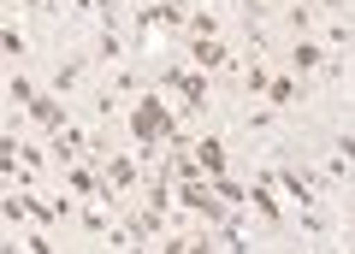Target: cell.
<instances>
[{
	"instance_id": "3957f363",
	"label": "cell",
	"mask_w": 355,
	"mask_h": 254,
	"mask_svg": "<svg viewBox=\"0 0 355 254\" xmlns=\"http://www.w3.org/2000/svg\"><path fill=\"white\" fill-rule=\"evenodd\" d=\"M190 65L196 71H231V48L219 36H196L190 42Z\"/></svg>"
},
{
	"instance_id": "7a4b0ae2",
	"label": "cell",
	"mask_w": 355,
	"mask_h": 254,
	"mask_svg": "<svg viewBox=\"0 0 355 254\" xmlns=\"http://www.w3.org/2000/svg\"><path fill=\"white\" fill-rule=\"evenodd\" d=\"M172 24H190V12H184L178 0H154V6H142V12H137V30H142V36L172 30Z\"/></svg>"
},
{
	"instance_id": "8992f818",
	"label": "cell",
	"mask_w": 355,
	"mask_h": 254,
	"mask_svg": "<svg viewBox=\"0 0 355 254\" xmlns=\"http://www.w3.org/2000/svg\"><path fill=\"white\" fill-rule=\"evenodd\" d=\"M83 148H89V136H83V130H77V125L53 130V160H60V165H71V160H77V154H83Z\"/></svg>"
},
{
	"instance_id": "7c38bea8",
	"label": "cell",
	"mask_w": 355,
	"mask_h": 254,
	"mask_svg": "<svg viewBox=\"0 0 355 254\" xmlns=\"http://www.w3.org/2000/svg\"><path fill=\"white\" fill-rule=\"evenodd\" d=\"M0 42H6V53H12V60H24V53H30V48H24V36H18L12 24H6V36H0Z\"/></svg>"
},
{
	"instance_id": "8fae6325",
	"label": "cell",
	"mask_w": 355,
	"mask_h": 254,
	"mask_svg": "<svg viewBox=\"0 0 355 254\" xmlns=\"http://www.w3.org/2000/svg\"><path fill=\"white\" fill-rule=\"evenodd\" d=\"M190 30L196 36H219V18L214 12H190Z\"/></svg>"
},
{
	"instance_id": "ba28073f",
	"label": "cell",
	"mask_w": 355,
	"mask_h": 254,
	"mask_svg": "<svg viewBox=\"0 0 355 254\" xmlns=\"http://www.w3.org/2000/svg\"><path fill=\"white\" fill-rule=\"evenodd\" d=\"M249 207H261V219H266V225H279V201H272L266 178H254V190H249Z\"/></svg>"
},
{
	"instance_id": "9a60e30c",
	"label": "cell",
	"mask_w": 355,
	"mask_h": 254,
	"mask_svg": "<svg viewBox=\"0 0 355 254\" xmlns=\"http://www.w3.org/2000/svg\"><path fill=\"white\" fill-rule=\"evenodd\" d=\"M266 83H272V77H266V65H249V89L266 95Z\"/></svg>"
},
{
	"instance_id": "52a82bcc",
	"label": "cell",
	"mask_w": 355,
	"mask_h": 254,
	"mask_svg": "<svg viewBox=\"0 0 355 254\" xmlns=\"http://www.w3.org/2000/svg\"><path fill=\"white\" fill-rule=\"evenodd\" d=\"M326 60H331V53L320 48L314 36H302V42H296V48H291V65H296V71H320V65H326Z\"/></svg>"
},
{
	"instance_id": "4fadbf2b",
	"label": "cell",
	"mask_w": 355,
	"mask_h": 254,
	"mask_svg": "<svg viewBox=\"0 0 355 254\" xmlns=\"http://www.w3.org/2000/svg\"><path fill=\"white\" fill-rule=\"evenodd\" d=\"M6 95H12V101H18V107H30V101H36V89H30L24 77H12V89H6Z\"/></svg>"
},
{
	"instance_id": "5bb4252c",
	"label": "cell",
	"mask_w": 355,
	"mask_h": 254,
	"mask_svg": "<svg viewBox=\"0 0 355 254\" xmlns=\"http://www.w3.org/2000/svg\"><path fill=\"white\" fill-rule=\"evenodd\" d=\"M95 60H119V36H113V30H101V48H95Z\"/></svg>"
},
{
	"instance_id": "277c9868",
	"label": "cell",
	"mask_w": 355,
	"mask_h": 254,
	"mask_svg": "<svg viewBox=\"0 0 355 254\" xmlns=\"http://www.w3.org/2000/svg\"><path fill=\"white\" fill-rule=\"evenodd\" d=\"M196 165L207 178H225V136H202L196 142Z\"/></svg>"
},
{
	"instance_id": "2e32d148",
	"label": "cell",
	"mask_w": 355,
	"mask_h": 254,
	"mask_svg": "<svg viewBox=\"0 0 355 254\" xmlns=\"http://www.w3.org/2000/svg\"><path fill=\"white\" fill-rule=\"evenodd\" d=\"M320 6H326V12H343V0H320Z\"/></svg>"
},
{
	"instance_id": "9c48e42d",
	"label": "cell",
	"mask_w": 355,
	"mask_h": 254,
	"mask_svg": "<svg viewBox=\"0 0 355 254\" xmlns=\"http://www.w3.org/2000/svg\"><path fill=\"white\" fill-rule=\"evenodd\" d=\"M107 183H113V190H130V183H137V160H125V154H119V160L107 165Z\"/></svg>"
},
{
	"instance_id": "6da1fadb",
	"label": "cell",
	"mask_w": 355,
	"mask_h": 254,
	"mask_svg": "<svg viewBox=\"0 0 355 254\" xmlns=\"http://www.w3.org/2000/svg\"><path fill=\"white\" fill-rule=\"evenodd\" d=\"M160 89H178L190 113H207V71H184V65H160Z\"/></svg>"
},
{
	"instance_id": "30bf717a",
	"label": "cell",
	"mask_w": 355,
	"mask_h": 254,
	"mask_svg": "<svg viewBox=\"0 0 355 254\" xmlns=\"http://www.w3.org/2000/svg\"><path fill=\"white\" fill-rule=\"evenodd\" d=\"M266 101H272V107H291L296 101V83H291V77H272V83H266Z\"/></svg>"
},
{
	"instance_id": "5b68a950",
	"label": "cell",
	"mask_w": 355,
	"mask_h": 254,
	"mask_svg": "<svg viewBox=\"0 0 355 254\" xmlns=\"http://www.w3.org/2000/svg\"><path fill=\"white\" fill-rule=\"evenodd\" d=\"M24 113L36 118V125H48V130H65V101H60V95H36Z\"/></svg>"
},
{
	"instance_id": "e0dca14e",
	"label": "cell",
	"mask_w": 355,
	"mask_h": 254,
	"mask_svg": "<svg viewBox=\"0 0 355 254\" xmlns=\"http://www.w3.org/2000/svg\"><path fill=\"white\" fill-rule=\"evenodd\" d=\"M349 225H355V207H349Z\"/></svg>"
}]
</instances>
